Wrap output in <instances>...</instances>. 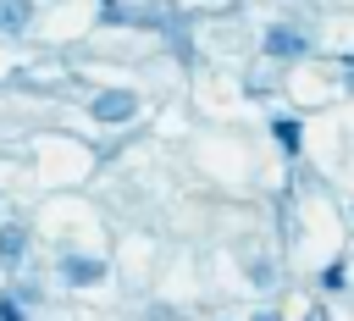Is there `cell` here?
<instances>
[{
	"label": "cell",
	"mask_w": 354,
	"mask_h": 321,
	"mask_svg": "<svg viewBox=\"0 0 354 321\" xmlns=\"http://www.w3.org/2000/svg\"><path fill=\"white\" fill-rule=\"evenodd\" d=\"M94 122H127L133 111H138V94H127V89H105V94H94Z\"/></svg>",
	"instance_id": "cell-1"
},
{
	"label": "cell",
	"mask_w": 354,
	"mask_h": 321,
	"mask_svg": "<svg viewBox=\"0 0 354 321\" xmlns=\"http://www.w3.org/2000/svg\"><path fill=\"white\" fill-rule=\"evenodd\" d=\"M61 277H66L72 288H94V282H105V260H88V255H66V260H61Z\"/></svg>",
	"instance_id": "cell-2"
},
{
	"label": "cell",
	"mask_w": 354,
	"mask_h": 321,
	"mask_svg": "<svg viewBox=\"0 0 354 321\" xmlns=\"http://www.w3.org/2000/svg\"><path fill=\"white\" fill-rule=\"evenodd\" d=\"M22 255H28V227L6 221V227H0V260H6V266H17Z\"/></svg>",
	"instance_id": "cell-3"
},
{
	"label": "cell",
	"mask_w": 354,
	"mask_h": 321,
	"mask_svg": "<svg viewBox=\"0 0 354 321\" xmlns=\"http://www.w3.org/2000/svg\"><path fill=\"white\" fill-rule=\"evenodd\" d=\"M266 55H304V39L293 28H271L266 33Z\"/></svg>",
	"instance_id": "cell-4"
},
{
	"label": "cell",
	"mask_w": 354,
	"mask_h": 321,
	"mask_svg": "<svg viewBox=\"0 0 354 321\" xmlns=\"http://www.w3.org/2000/svg\"><path fill=\"white\" fill-rule=\"evenodd\" d=\"M28 0H0V33H22L28 28Z\"/></svg>",
	"instance_id": "cell-5"
},
{
	"label": "cell",
	"mask_w": 354,
	"mask_h": 321,
	"mask_svg": "<svg viewBox=\"0 0 354 321\" xmlns=\"http://www.w3.org/2000/svg\"><path fill=\"white\" fill-rule=\"evenodd\" d=\"M271 127H277V144H282V149H299V122H293V116H277Z\"/></svg>",
	"instance_id": "cell-6"
},
{
	"label": "cell",
	"mask_w": 354,
	"mask_h": 321,
	"mask_svg": "<svg viewBox=\"0 0 354 321\" xmlns=\"http://www.w3.org/2000/svg\"><path fill=\"white\" fill-rule=\"evenodd\" d=\"M0 321H22V310H17V304H11L6 293H0Z\"/></svg>",
	"instance_id": "cell-7"
},
{
	"label": "cell",
	"mask_w": 354,
	"mask_h": 321,
	"mask_svg": "<svg viewBox=\"0 0 354 321\" xmlns=\"http://www.w3.org/2000/svg\"><path fill=\"white\" fill-rule=\"evenodd\" d=\"M254 321H277V310H260V315H254Z\"/></svg>",
	"instance_id": "cell-8"
},
{
	"label": "cell",
	"mask_w": 354,
	"mask_h": 321,
	"mask_svg": "<svg viewBox=\"0 0 354 321\" xmlns=\"http://www.w3.org/2000/svg\"><path fill=\"white\" fill-rule=\"evenodd\" d=\"M304 321H326V315H321V310H310V315H304Z\"/></svg>",
	"instance_id": "cell-9"
}]
</instances>
